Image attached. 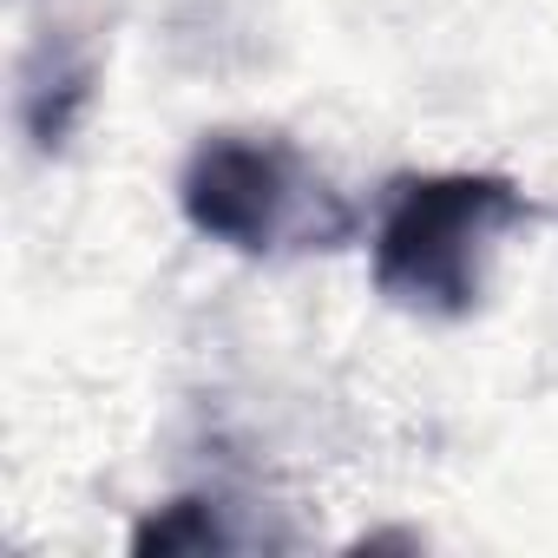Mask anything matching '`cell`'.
Instances as JSON below:
<instances>
[{
    "label": "cell",
    "mask_w": 558,
    "mask_h": 558,
    "mask_svg": "<svg viewBox=\"0 0 558 558\" xmlns=\"http://www.w3.org/2000/svg\"><path fill=\"white\" fill-rule=\"evenodd\" d=\"M519 217V197L493 178H427L408 184L381 230V283L401 303H473V250Z\"/></svg>",
    "instance_id": "cell-1"
},
{
    "label": "cell",
    "mask_w": 558,
    "mask_h": 558,
    "mask_svg": "<svg viewBox=\"0 0 558 558\" xmlns=\"http://www.w3.org/2000/svg\"><path fill=\"white\" fill-rule=\"evenodd\" d=\"M296 158L283 145H210L197 158V171L184 178V204L204 230L263 250L269 236H283L296 217V191H290Z\"/></svg>",
    "instance_id": "cell-2"
}]
</instances>
